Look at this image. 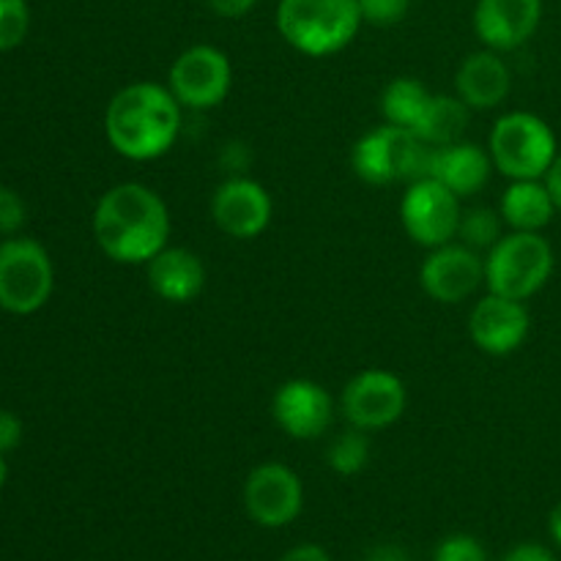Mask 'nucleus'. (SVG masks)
Segmentation results:
<instances>
[{"mask_svg": "<svg viewBox=\"0 0 561 561\" xmlns=\"http://www.w3.org/2000/svg\"><path fill=\"white\" fill-rule=\"evenodd\" d=\"M272 414L274 422L290 438L312 442V438L323 436L327 427L332 425L334 400L321 383L310 381V378H294L274 392Z\"/></svg>", "mask_w": 561, "mask_h": 561, "instance_id": "nucleus-14", "label": "nucleus"}, {"mask_svg": "<svg viewBox=\"0 0 561 561\" xmlns=\"http://www.w3.org/2000/svg\"><path fill=\"white\" fill-rule=\"evenodd\" d=\"M546 184H548V190H551L557 208H561V153L553 159L551 170H548V175H546Z\"/></svg>", "mask_w": 561, "mask_h": 561, "instance_id": "nucleus-34", "label": "nucleus"}, {"mask_svg": "<svg viewBox=\"0 0 561 561\" xmlns=\"http://www.w3.org/2000/svg\"><path fill=\"white\" fill-rule=\"evenodd\" d=\"M493 168L507 179L526 181L542 179L551 170L557 153V137L551 126L535 113H507L496 121L491 131Z\"/></svg>", "mask_w": 561, "mask_h": 561, "instance_id": "nucleus-6", "label": "nucleus"}, {"mask_svg": "<svg viewBox=\"0 0 561 561\" xmlns=\"http://www.w3.org/2000/svg\"><path fill=\"white\" fill-rule=\"evenodd\" d=\"M433 561H488L485 548L471 535H453L442 540L433 553Z\"/></svg>", "mask_w": 561, "mask_h": 561, "instance_id": "nucleus-26", "label": "nucleus"}, {"mask_svg": "<svg viewBox=\"0 0 561 561\" xmlns=\"http://www.w3.org/2000/svg\"><path fill=\"white\" fill-rule=\"evenodd\" d=\"M542 20V0H480L474 31L488 49H515L529 42Z\"/></svg>", "mask_w": 561, "mask_h": 561, "instance_id": "nucleus-16", "label": "nucleus"}, {"mask_svg": "<svg viewBox=\"0 0 561 561\" xmlns=\"http://www.w3.org/2000/svg\"><path fill=\"white\" fill-rule=\"evenodd\" d=\"M529 310L524 301L488 294L474 305L469 316L471 343L491 356H507L518 351L529 337Z\"/></svg>", "mask_w": 561, "mask_h": 561, "instance_id": "nucleus-15", "label": "nucleus"}, {"mask_svg": "<svg viewBox=\"0 0 561 561\" xmlns=\"http://www.w3.org/2000/svg\"><path fill=\"white\" fill-rule=\"evenodd\" d=\"M279 561H332V557L321 546H316V542H305V546L290 548Z\"/></svg>", "mask_w": 561, "mask_h": 561, "instance_id": "nucleus-32", "label": "nucleus"}, {"mask_svg": "<svg viewBox=\"0 0 561 561\" xmlns=\"http://www.w3.org/2000/svg\"><path fill=\"white\" fill-rule=\"evenodd\" d=\"M510 77L507 64L496 55V49H480L471 53L469 58L460 64L458 75H455V85H458V96L469 104L471 110H493L507 99L510 93Z\"/></svg>", "mask_w": 561, "mask_h": 561, "instance_id": "nucleus-19", "label": "nucleus"}, {"mask_svg": "<svg viewBox=\"0 0 561 561\" xmlns=\"http://www.w3.org/2000/svg\"><path fill=\"white\" fill-rule=\"evenodd\" d=\"M53 261L47 250L31 239H9L0 244V307L14 316H31L47 305L53 294Z\"/></svg>", "mask_w": 561, "mask_h": 561, "instance_id": "nucleus-7", "label": "nucleus"}, {"mask_svg": "<svg viewBox=\"0 0 561 561\" xmlns=\"http://www.w3.org/2000/svg\"><path fill=\"white\" fill-rule=\"evenodd\" d=\"M146 266L148 285L153 294L173 305H186V301L197 299L206 285V266H203L201 255L186 247H164Z\"/></svg>", "mask_w": 561, "mask_h": 561, "instance_id": "nucleus-17", "label": "nucleus"}, {"mask_svg": "<svg viewBox=\"0 0 561 561\" xmlns=\"http://www.w3.org/2000/svg\"><path fill=\"white\" fill-rule=\"evenodd\" d=\"M5 477H9V469H5V460L3 455H0V488L5 485Z\"/></svg>", "mask_w": 561, "mask_h": 561, "instance_id": "nucleus-36", "label": "nucleus"}, {"mask_svg": "<svg viewBox=\"0 0 561 561\" xmlns=\"http://www.w3.org/2000/svg\"><path fill=\"white\" fill-rule=\"evenodd\" d=\"M502 222L504 219L493 208H471V211H463V217H460L458 236L471 250H491L502 239Z\"/></svg>", "mask_w": 561, "mask_h": 561, "instance_id": "nucleus-24", "label": "nucleus"}, {"mask_svg": "<svg viewBox=\"0 0 561 561\" xmlns=\"http://www.w3.org/2000/svg\"><path fill=\"white\" fill-rule=\"evenodd\" d=\"M504 561H557L553 553L546 546H537V542H524V546H515L513 551L504 557Z\"/></svg>", "mask_w": 561, "mask_h": 561, "instance_id": "nucleus-30", "label": "nucleus"}, {"mask_svg": "<svg viewBox=\"0 0 561 561\" xmlns=\"http://www.w3.org/2000/svg\"><path fill=\"white\" fill-rule=\"evenodd\" d=\"M460 217V197L431 175L411 181L400 203L405 233L427 250L449 244L458 236Z\"/></svg>", "mask_w": 561, "mask_h": 561, "instance_id": "nucleus-8", "label": "nucleus"}, {"mask_svg": "<svg viewBox=\"0 0 561 561\" xmlns=\"http://www.w3.org/2000/svg\"><path fill=\"white\" fill-rule=\"evenodd\" d=\"M411 0H359L362 20L373 22V25H398L405 14H409Z\"/></svg>", "mask_w": 561, "mask_h": 561, "instance_id": "nucleus-27", "label": "nucleus"}, {"mask_svg": "<svg viewBox=\"0 0 561 561\" xmlns=\"http://www.w3.org/2000/svg\"><path fill=\"white\" fill-rule=\"evenodd\" d=\"M274 203L257 181L233 175L211 197V217L222 233L233 239H255L268 228Z\"/></svg>", "mask_w": 561, "mask_h": 561, "instance_id": "nucleus-13", "label": "nucleus"}, {"mask_svg": "<svg viewBox=\"0 0 561 561\" xmlns=\"http://www.w3.org/2000/svg\"><path fill=\"white\" fill-rule=\"evenodd\" d=\"M433 148L403 126L383 124L359 137L351 153L356 175L373 186H387L394 181L425 179L431 170Z\"/></svg>", "mask_w": 561, "mask_h": 561, "instance_id": "nucleus-4", "label": "nucleus"}, {"mask_svg": "<svg viewBox=\"0 0 561 561\" xmlns=\"http://www.w3.org/2000/svg\"><path fill=\"white\" fill-rule=\"evenodd\" d=\"M469 104L460 96H447V93H436L427 99L425 110H422L420 121L414 126V135L431 148L449 146L463 137L466 126H469Z\"/></svg>", "mask_w": 561, "mask_h": 561, "instance_id": "nucleus-21", "label": "nucleus"}, {"mask_svg": "<svg viewBox=\"0 0 561 561\" xmlns=\"http://www.w3.org/2000/svg\"><path fill=\"white\" fill-rule=\"evenodd\" d=\"M329 466L332 471L343 477H354L359 471H365L367 460H370V442H367L365 431L359 427H351V431L340 433L332 444H329L327 453Z\"/></svg>", "mask_w": 561, "mask_h": 561, "instance_id": "nucleus-23", "label": "nucleus"}, {"mask_svg": "<svg viewBox=\"0 0 561 561\" xmlns=\"http://www.w3.org/2000/svg\"><path fill=\"white\" fill-rule=\"evenodd\" d=\"M244 507L263 529H283L299 518L305 488L299 474L285 463H263L244 482Z\"/></svg>", "mask_w": 561, "mask_h": 561, "instance_id": "nucleus-10", "label": "nucleus"}, {"mask_svg": "<svg viewBox=\"0 0 561 561\" xmlns=\"http://www.w3.org/2000/svg\"><path fill=\"white\" fill-rule=\"evenodd\" d=\"M365 561H409L400 546H378L367 553Z\"/></svg>", "mask_w": 561, "mask_h": 561, "instance_id": "nucleus-33", "label": "nucleus"}, {"mask_svg": "<svg viewBox=\"0 0 561 561\" xmlns=\"http://www.w3.org/2000/svg\"><path fill=\"white\" fill-rule=\"evenodd\" d=\"M409 394L405 383L394 373L362 370L343 389V414L351 427L359 431H383L403 416Z\"/></svg>", "mask_w": 561, "mask_h": 561, "instance_id": "nucleus-11", "label": "nucleus"}, {"mask_svg": "<svg viewBox=\"0 0 561 561\" xmlns=\"http://www.w3.org/2000/svg\"><path fill=\"white\" fill-rule=\"evenodd\" d=\"M22 442V422L11 411H0V455L11 453Z\"/></svg>", "mask_w": 561, "mask_h": 561, "instance_id": "nucleus-29", "label": "nucleus"}, {"mask_svg": "<svg viewBox=\"0 0 561 561\" xmlns=\"http://www.w3.org/2000/svg\"><path fill=\"white\" fill-rule=\"evenodd\" d=\"M257 0H208V5H211L214 11H217L219 16H244L247 11L255 9Z\"/></svg>", "mask_w": 561, "mask_h": 561, "instance_id": "nucleus-31", "label": "nucleus"}, {"mask_svg": "<svg viewBox=\"0 0 561 561\" xmlns=\"http://www.w3.org/2000/svg\"><path fill=\"white\" fill-rule=\"evenodd\" d=\"M362 22L359 0H279L277 5L283 38L312 58L348 47Z\"/></svg>", "mask_w": 561, "mask_h": 561, "instance_id": "nucleus-3", "label": "nucleus"}, {"mask_svg": "<svg viewBox=\"0 0 561 561\" xmlns=\"http://www.w3.org/2000/svg\"><path fill=\"white\" fill-rule=\"evenodd\" d=\"M553 211H557V203H553L548 184H542L540 179L513 181L504 192L502 208H499L510 228L526 230V233H540L553 219Z\"/></svg>", "mask_w": 561, "mask_h": 561, "instance_id": "nucleus-20", "label": "nucleus"}, {"mask_svg": "<svg viewBox=\"0 0 561 561\" xmlns=\"http://www.w3.org/2000/svg\"><path fill=\"white\" fill-rule=\"evenodd\" d=\"M491 170V151L474 146V142L458 140L449 142V146L433 148L427 175L442 181V184L447 186V190H453L458 197H469L488 184Z\"/></svg>", "mask_w": 561, "mask_h": 561, "instance_id": "nucleus-18", "label": "nucleus"}, {"mask_svg": "<svg viewBox=\"0 0 561 561\" xmlns=\"http://www.w3.org/2000/svg\"><path fill=\"white\" fill-rule=\"evenodd\" d=\"M420 279L431 299L442 305H458L474 296L477 288L485 283V257H480V252L463 241L460 244L449 241L431 250L422 263Z\"/></svg>", "mask_w": 561, "mask_h": 561, "instance_id": "nucleus-12", "label": "nucleus"}, {"mask_svg": "<svg viewBox=\"0 0 561 561\" xmlns=\"http://www.w3.org/2000/svg\"><path fill=\"white\" fill-rule=\"evenodd\" d=\"M427 99H431V93H427V88L420 80H414V77H398V80H392L383 88L381 113L387 118V124L414 131Z\"/></svg>", "mask_w": 561, "mask_h": 561, "instance_id": "nucleus-22", "label": "nucleus"}, {"mask_svg": "<svg viewBox=\"0 0 561 561\" xmlns=\"http://www.w3.org/2000/svg\"><path fill=\"white\" fill-rule=\"evenodd\" d=\"M25 222V203L9 186H0V233H16Z\"/></svg>", "mask_w": 561, "mask_h": 561, "instance_id": "nucleus-28", "label": "nucleus"}, {"mask_svg": "<svg viewBox=\"0 0 561 561\" xmlns=\"http://www.w3.org/2000/svg\"><path fill=\"white\" fill-rule=\"evenodd\" d=\"M31 27L25 0H0V53L20 47Z\"/></svg>", "mask_w": 561, "mask_h": 561, "instance_id": "nucleus-25", "label": "nucleus"}, {"mask_svg": "<svg viewBox=\"0 0 561 561\" xmlns=\"http://www.w3.org/2000/svg\"><path fill=\"white\" fill-rule=\"evenodd\" d=\"M553 250L540 233L513 230L488 250L485 285L491 294L526 301L551 279Z\"/></svg>", "mask_w": 561, "mask_h": 561, "instance_id": "nucleus-5", "label": "nucleus"}, {"mask_svg": "<svg viewBox=\"0 0 561 561\" xmlns=\"http://www.w3.org/2000/svg\"><path fill=\"white\" fill-rule=\"evenodd\" d=\"M548 526H551V537H553V540H557V546L561 548V502L557 504V507H553Z\"/></svg>", "mask_w": 561, "mask_h": 561, "instance_id": "nucleus-35", "label": "nucleus"}, {"mask_svg": "<svg viewBox=\"0 0 561 561\" xmlns=\"http://www.w3.org/2000/svg\"><path fill=\"white\" fill-rule=\"evenodd\" d=\"M104 129L121 157L148 162L173 148L181 131V104L170 88L131 82L110 99Z\"/></svg>", "mask_w": 561, "mask_h": 561, "instance_id": "nucleus-2", "label": "nucleus"}, {"mask_svg": "<svg viewBox=\"0 0 561 561\" xmlns=\"http://www.w3.org/2000/svg\"><path fill=\"white\" fill-rule=\"evenodd\" d=\"M93 236L115 263H148L168 247L170 211L151 186L124 181L96 203Z\"/></svg>", "mask_w": 561, "mask_h": 561, "instance_id": "nucleus-1", "label": "nucleus"}, {"mask_svg": "<svg viewBox=\"0 0 561 561\" xmlns=\"http://www.w3.org/2000/svg\"><path fill=\"white\" fill-rule=\"evenodd\" d=\"M230 82H233V69L228 55L211 44H195L173 60L168 88L181 107L211 110L225 102Z\"/></svg>", "mask_w": 561, "mask_h": 561, "instance_id": "nucleus-9", "label": "nucleus"}]
</instances>
